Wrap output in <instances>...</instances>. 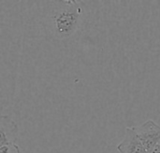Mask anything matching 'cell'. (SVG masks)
Instances as JSON below:
<instances>
[{"mask_svg": "<svg viewBox=\"0 0 160 153\" xmlns=\"http://www.w3.org/2000/svg\"><path fill=\"white\" fill-rule=\"evenodd\" d=\"M84 4L80 1H54L44 16L47 37L54 43L67 44L75 39L86 22Z\"/></svg>", "mask_w": 160, "mask_h": 153, "instance_id": "6da1fadb", "label": "cell"}, {"mask_svg": "<svg viewBox=\"0 0 160 153\" xmlns=\"http://www.w3.org/2000/svg\"><path fill=\"white\" fill-rule=\"evenodd\" d=\"M133 128L147 153L152 151L160 142V126L154 121H147L143 124Z\"/></svg>", "mask_w": 160, "mask_h": 153, "instance_id": "7a4b0ae2", "label": "cell"}, {"mask_svg": "<svg viewBox=\"0 0 160 153\" xmlns=\"http://www.w3.org/2000/svg\"><path fill=\"white\" fill-rule=\"evenodd\" d=\"M119 153H147L133 127H127L123 141L117 146Z\"/></svg>", "mask_w": 160, "mask_h": 153, "instance_id": "3957f363", "label": "cell"}, {"mask_svg": "<svg viewBox=\"0 0 160 153\" xmlns=\"http://www.w3.org/2000/svg\"><path fill=\"white\" fill-rule=\"evenodd\" d=\"M18 139V127L13 120L8 116H1L0 118V147L16 144Z\"/></svg>", "mask_w": 160, "mask_h": 153, "instance_id": "277c9868", "label": "cell"}, {"mask_svg": "<svg viewBox=\"0 0 160 153\" xmlns=\"http://www.w3.org/2000/svg\"><path fill=\"white\" fill-rule=\"evenodd\" d=\"M0 153H22L17 144H8L0 147Z\"/></svg>", "mask_w": 160, "mask_h": 153, "instance_id": "5b68a950", "label": "cell"}, {"mask_svg": "<svg viewBox=\"0 0 160 153\" xmlns=\"http://www.w3.org/2000/svg\"><path fill=\"white\" fill-rule=\"evenodd\" d=\"M148 153H160V142L157 145V147L152 151H150V152Z\"/></svg>", "mask_w": 160, "mask_h": 153, "instance_id": "8992f818", "label": "cell"}]
</instances>
